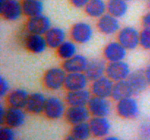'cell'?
<instances>
[{
  "label": "cell",
  "mask_w": 150,
  "mask_h": 140,
  "mask_svg": "<svg viewBox=\"0 0 150 140\" xmlns=\"http://www.w3.org/2000/svg\"><path fill=\"white\" fill-rule=\"evenodd\" d=\"M107 64L105 61L95 58L89 61L84 73L90 82H93L105 75Z\"/></svg>",
  "instance_id": "20"
},
{
  "label": "cell",
  "mask_w": 150,
  "mask_h": 140,
  "mask_svg": "<svg viewBox=\"0 0 150 140\" xmlns=\"http://www.w3.org/2000/svg\"><path fill=\"white\" fill-rule=\"evenodd\" d=\"M26 120V113L24 109L8 106L6 111L3 125H8L16 129L24 125Z\"/></svg>",
  "instance_id": "16"
},
{
  "label": "cell",
  "mask_w": 150,
  "mask_h": 140,
  "mask_svg": "<svg viewBox=\"0 0 150 140\" xmlns=\"http://www.w3.org/2000/svg\"><path fill=\"white\" fill-rule=\"evenodd\" d=\"M89 82L84 72L67 73L64 88L67 91L83 90L87 88Z\"/></svg>",
  "instance_id": "17"
},
{
  "label": "cell",
  "mask_w": 150,
  "mask_h": 140,
  "mask_svg": "<svg viewBox=\"0 0 150 140\" xmlns=\"http://www.w3.org/2000/svg\"><path fill=\"white\" fill-rule=\"evenodd\" d=\"M10 90V85L8 80L4 77H0V97H7Z\"/></svg>",
  "instance_id": "34"
},
{
  "label": "cell",
  "mask_w": 150,
  "mask_h": 140,
  "mask_svg": "<svg viewBox=\"0 0 150 140\" xmlns=\"http://www.w3.org/2000/svg\"><path fill=\"white\" fill-rule=\"evenodd\" d=\"M89 61L86 56L78 53L70 59L63 61L62 67L67 73L84 72Z\"/></svg>",
  "instance_id": "19"
},
{
  "label": "cell",
  "mask_w": 150,
  "mask_h": 140,
  "mask_svg": "<svg viewBox=\"0 0 150 140\" xmlns=\"http://www.w3.org/2000/svg\"><path fill=\"white\" fill-rule=\"evenodd\" d=\"M92 117H108L112 110V104L108 99L92 96L87 104Z\"/></svg>",
  "instance_id": "9"
},
{
  "label": "cell",
  "mask_w": 150,
  "mask_h": 140,
  "mask_svg": "<svg viewBox=\"0 0 150 140\" xmlns=\"http://www.w3.org/2000/svg\"><path fill=\"white\" fill-rule=\"evenodd\" d=\"M128 10V2L125 0H108L107 1V13L119 19L125 17Z\"/></svg>",
  "instance_id": "28"
},
{
  "label": "cell",
  "mask_w": 150,
  "mask_h": 140,
  "mask_svg": "<svg viewBox=\"0 0 150 140\" xmlns=\"http://www.w3.org/2000/svg\"><path fill=\"white\" fill-rule=\"evenodd\" d=\"M117 41L127 50H133L140 46V32L133 26H125L117 34Z\"/></svg>",
  "instance_id": "6"
},
{
  "label": "cell",
  "mask_w": 150,
  "mask_h": 140,
  "mask_svg": "<svg viewBox=\"0 0 150 140\" xmlns=\"http://www.w3.org/2000/svg\"><path fill=\"white\" fill-rule=\"evenodd\" d=\"M145 1H147V2H150V0H144Z\"/></svg>",
  "instance_id": "42"
},
{
  "label": "cell",
  "mask_w": 150,
  "mask_h": 140,
  "mask_svg": "<svg viewBox=\"0 0 150 140\" xmlns=\"http://www.w3.org/2000/svg\"><path fill=\"white\" fill-rule=\"evenodd\" d=\"M65 101L60 97L51 96L47 98L43 114L48 119L57 120L64 118L67 110Z\"/></svg>",
  "instance_id": "2"
},
{
  "label": "cell",
  "mask_w": 150,
  "mask_h": 140,
  "mask_svg": "<svg viewBox=\"0 0 150 140\" xmlns=\"http://www.w3.org/2000/svg\"><path fill=\"white\" fill-rule=\"evenodd\" d=\"M64 140H79V139H76V137H74L73 136H72L71 134H70V135L67 136L64 139Z\"/></svg>",
  "instance_id": "40"
},
{
  "label": "cell",
  "mask_w": 150,
  "mask_h": 140,
  "mask_svg": "<svg viewBox=\"0 0 150 140\" xmlns=\"http://www.w3.org/2000/svg\"><path fill=\"white\" fill-rule=\"evenodd\" d=\"M71 39L76 43L84 45L92 40L94 36V29L90 23L79 21L74 23L70 29Z\"/></svg>",
  "instance_id": "3"
},
{
  "label": "cell",
  "mask_w": 150,
  "mask_h": 140,
  "mask_svg": "<svg viewBox=\"0 0 150 140\" xmlns=\"http://www.w3.org/2000/svg\"><path fill=\"white\" fill-rule=\"evenodd\" d=\"M142 25L145 29H150V11L146 13L142 18Z\"/></svg>",
  "instance_id": "36"
},
{
  "label": "cell",
  "mask_w": 150,
  "mask_h": 140,
  "mask_svg": "<svg viewBox=\"0 0 150 140\" xmlns=\"http://www.w3.org/2000/svg\"><path fill=\"white\" fill-rule=\"evenodd\" d=\"M47 98L41 92H34L29 94L26 109L28 112L33 115L43 113L46 104Z\"/></svg>",
  "instance_id": "22"
},
{
  "label": "cell",
  "mask_w": 150,
  "mask_h": 140,
  "mask_svg": "<svg viewBox=\"0 0 150 140\" xmlns=\"http://www.w3.org/2000/svg\"><path fill=\"white\" fill-rule=\"evenodd\" d=\"M48 48L57 50L67 40V33L64 29L59 26H52L45 34Z\"/></svg>",
  "instance_id": "24"
},
{
  "label": "cell",
  "mask_w": 150,
  "mask_h": 140,
  "mask_svg": "<svg viewBox=\"0 0 150 140\" xmlns=\"http://www.w3.org/2000/svg\"><path fill=\"white\" fill-rule=\"evenodd\" d=\"M97 27L102 34L111 36L118 34L121 29V25L119 18L107 13L98 19Z\"/></svg>",
  "instance_id": "14"
},
{
  "label": "cell",
  "mask_w": 150,
  "mask_h": 140,
  "mask_svg": "<svg viewBox=\"0 0 150 140\" xmlns=\"http://www.w3.org/2000/svg\"><path fill=\"white\" fill-rule=\"evenodd\" d=\"M0 140H16L15 128L6 125H1L0 128Z\"/></svg>",
  "instance_id": "31"
},
{
  "label": "cell",
  "mask_w": 150,
  "mask_h": 140,
  "mask_svg": "<svg viewBox=\"0 0 150 140\" xmlns=\"http://www.w3.org/2000/svg\"><path fill=\"white\" fill-rule=\"evenodd\" d=\"M125 1H127V2H129V1H133V0H125Z\"/></svg>",
  "instance_id": "41"
},
{
  "label": "cell",
  "mask_w": 150,
  "mask_h": 140,
  "mask_svg": "<svg viewBox=\"0 0 150 140\" xmlns=\"http://www.w3.org/2000/svg\"><path fill=\"white\" fill-rule=\"evenodd\" d=\"M90 0H69L70 4L78 9L84 8Z\"/></svg>",
  "instance_id": "35"
},
{
  "label": "cell",
  "mask_w": 150,
  "mask_h": 140,
  "mask_svg": "<svg viewBox=\"0 0 150 140\" xmlns=\"http://www.w3.org/2000/svg\"><path fill=\"white\" fill-rule=\"evenodd\" d=\"M92 116L87 106H68L64 115V119L72 125L88 122Z\"/></svg>",
  "instance_id": "12"
},
{
  "label": "cell",
  "mask_w": 150,
  "mask_h": 140,
  "mask_svg": "<svg viewBox=\"0 0 150 140\" xmlns=\"http://www.w3.org/2000/svg\"><path fill=\"white\" fill-rule=\"evenodd\" d=\"M140 46L146 50H150V29L144 28L140 32Z\"/></svg>",
  "instance_id": "32"
},
{
  "label": "cell",
  "mask_w": 150,
  "mask_h": 140,
  "mask_svg": "<svg viewBox=\"0 0 150 140\" xmlns=\"http://www.w3.org/2000/svg\"><path fill=\"white\" fill-rule=\"evenodd\" d=\"M127 50L119 41H111L107 44L103 50L104 58L108 62L125 61Z\"/></svg>",
  "instance_id": "13"
},
{
  "label": "cell",
  "mask_w": 150,
  "mask_h": 140,
  "mask_svg": "<svg viewBox=\"0 0 150 140\" xmlns=\"http://www.w3.org/2000/svg\"><path fill=\"white\" fill-rule=\"evenodd\" d=\"M134 95L133 88L127 80L114 83L111 98L116 102L125 99L126 98L131 97Z\"/></svg>",
  "instance_id": "25"
},
{
  "label": "cell",
  "mask_w": 150,
  "mask_h": 140,
  "mask_svg": "<svg viewBox=\"0 0 150 140\" xmlns=\"http://www.w3.org/2000/svg\"><path fill=\"white\" fill-rule=\"evenodd\" d=\"M7 108L4 104H3L2 103L0 104V123H1V125L4 124V118H5L6 115V111H7Z\"/></svg>",
  "instance_id": "37"
},
{
  "label": "cell",
  "mask_w": 150,
  "mask_h": 140,
  "mask_svg": "<svg viewBox=\"0 0 150 140\" xmlns=\"http://www.w3.org/2000/svg\"><path fill=\"white\" fill-rule=\"evenodd\" d=\"M116 112L120 118L131 120L138 118L140 114L139 104L133 96L117 102Z\"/></svg>",
  "instance_id": "4"
},
{
  "label": "cell",
  "mask_w": 150,
  "mask_h": 140,
  "mask_svg": "<svg viewBox=\"0 0 150 140\" xmlns=\"http://www.w3.org/2000/svg\"><path fill=\"white\" fill-rule=\"evenodd\" d=\"M29 93L23 88H16L12 90L6 97L8 106L26 109Z\"/></svg>",
  "instance_id": "23"
},
{
  "label": "cell",
  "mask_w": 150,
  "mask_h": 140,
  "mask_svg": "<svg viewBox=\"0 0 150 140\" xmlns=\"http://www.w3.org/2000/svg\"><path fill=\"white\" fill-rule=\"evenodd\" d=\"M70 134L79 140L89 139L92 136L89 121L73 125Z\"/></svg>",
  "instance_id": "30"
},
{
  "label": "cell",
  "mask_w": 150,
  "mask_h": 140,
  "mask_svg": "<svg viewBox=\"0 0 150 140\" xmlns=\"http://www.w3.org/2000/svg\"><path fill=\"white\" fill-rule=\"evenodd\" d=\"M57 56L63 61L70 59L78 54L77 43L71 40H65L57 49Z\"/></svg>",
  "instance_id": "29"
},
{
  "label": "cell",
  "mask_w": 150,
  "mask_h": 140,
  "mask_svg": "<svg viewBox=\"0 0 150 140\" xmlns=\"http://www.w3.org/2000/svg\"><path fill=\"white\" fill-rule=\"evenodd\" d=\"M41 1H43V0H41Z\"/></svg>",
  "instance_id": "43"
},
{
  "label": "cell",
  "mask_w": 150,
  "mask_h": 140,
  "mask_svg": "<svg viewBox=\"0 0 150 140\" xmlns=\"http://www.w3.org/2000/svg\"><path fill=\"white\" fill-rule=\"evenodd\" d=\"M102 140H122V139L120 138H119L118 136H116L108 135L107 136L103 138Z\"/></svg>",
  "instance_id": "39"
},
{
  "label": "cell",
  "mask_w": 150,
  "mask_h": 140,
  "mask_svg": "<svg viewBox=\"0 0 150 140\" xmlns=\"http://www.w3.org/2000/svg\"><path fill=\"white\" fill-rule=\"evenodd\" d=\"M89 123L92 136L96 138L103 139L111 132V123L108 117H92Z\"/></svg>",
  "instance_id": "15"
},
{
  "label": "cell",
  "mask_w": 150,
  "mask_h": 140,
  "mask_svg": "<svg viewBox=\"0 0 150 140\" xmlns=\"http://www.w3.org/2000/svg\"><path fill=\"white\" fill-rule=\"evenodd\" d=\"M22 9L23 15L29 18L43 14L44 4L41 0H22Z\"/></svg>",
  "instance_id": "27"
},
{
  "label": "cell",
  "mask_w": 150,
  "mask_h": 140,
  "mask_svg": "<svg viewBox=\"0 0 150 140\" xmlns=\"http://www.w3.org/2000/svg\"><path fill=\"white\" fill-rule=\"evenodd\" d=\"M144 72L146 77V80H147L148 83H149V85L150 86V64L146 67V69H144Z\"/></svg>",
  "instance_id": "38"
},
{
  "label": "cell",
  "mask_w": 150,
  "mask_h": 140,
  "mask_svg": "<svg viewBox=\"0 0 150 140\" xmlns=\"http://www.w3.org/2000/svg\"><path fill=\"white\" fill-rule=\"evenodd\" d=\"M92 96V93L87 88L73 90L67 92L64 101L68 106H87Z\"/></svg>",
  "instance_id": "18"
},
{
  "label": "cell",
  "mask_w": 150,
  "mask_h": 140,
  "mask_svg": "<svg viewBox=\"0 0 150 140\" xmlns=\"http://www.w3.org/2000/svg\"><path fill=\"white\" fill-rule=\"evenodd\" d=\"M52 27L49 17L44 14L28 18L26 23V29L28 33L45 35Z\"/></svg>",
  "instance_id": "8"
},
{
  "label": "cell",
  "mask_w": 150,
  "mask_h": 140,
  "mask_svg": "<svg viewBox=\"0 0 150 140\" xmlns=\"http://www.w3.org/2000/svg\"><path fill=\"white\" fill-rule=\"evenodd\" d=\"M131 72L130 65L125 61L108 62L107 64L105 75L116 83L127 80Z\"/></svg>",
  "instance_id": "7"
},
{
  "label": "cell",
  "mask_w": 150,
  "mask_h": 140,
  "mask_svg": "<svg viewBox=\"0 0 150 140\" xmlns=\"http://www.w3.org/2000/svg\"><path fill=\"white\" fill-rule=\"evenodd\" d=\"M114 82L106 75L92 82L90 91L92 96L109 99L111 98Z\"/></svg>",
  "instance_id": "10"
},
{
  "label": "cell",
  "mask_w": 150,
  "mask_h": 140,
  "mask_svg": "<svg viewBox=\"0 0 150 140\" xmlns=\"http://www.w3.org/2000/svg\"><path fill=\"white\" fill-rule=\"evenodd\" d=\"M23 44L29 52L36 55L42 54L48 48L45 35L35 34L28 32L24 36Z\"/></svg>",
  "instance_id": "11"
},
{
  "label": "cell",
  "mask_w": 150,
  "mask_h": 140,
  "mask_svg": "<svg viewBox=\"0 0 150 140\" xmlns=\"http://www.w3.org/2000/svg\"><path fill=\"white\" fill-rule=\"evenodd\" d=\"M0 14L4 20L14 22L23 15L21 1L19 0H0Z\"/></svg>",
  "instance_id": "5"
},
{
  "label": "cell",
  "mask_w": 150,
  "mask_h": 140,
  "mask_svg": "<svg viewBox=\"0 0 150 140\" xmlns=\"http://www.w3.org/2000/svg\"><path fill=\"white\" fill-rule=\"evenodd\" d=\"M83 9L89 17L99 19L107 13V2L104 0H90Z\"/></svg>",
  "instance_id": "26"
},
{
  "label": "cell",
  "mask_w": 150,
  "mask_h": 140,
  "mask_svg": "<svg viewBox=\"0 0 150 140\" xmlns=\"http://www.w3.org/2000/svg\"><path fill=\"white\" fill-rule=\"evenodd\" d=\"M127 80L133 88L134 95H139L144 92L149 86L144 69H137L132 71Z\"/></svg>",
  "instance_id": "21"
},
{
  "label": "cell",
  "mask_w": 150,
  "mask_h": 140,
  "mask_svg": "<svg viewBox=\"0 0 150 140\" xmlns=\"http://www.w3.org/2000/svg\"><path fill=\"white\" fill-rule=\"evenodd\" d=\"M67 72L62 67H51L44 73L42 84L48 90L57 91L64 87Z\"/></svg>",
  "instance_id": "1"
},
{
  "label": "cell",
  "mask_w": 150,
  "mask_h": 140,
  "mask_svg": "<svg viewBox=\"0 0 150 140\" xmlns=\"http://www.w3.org/2000/svg\"><path fill=\"white\" fill-rule=\"evenodd\" d=\"M139 136L142 140H150V120L144 121L141 124Z\"/></svg>",
  "instance_id": "33"
}]
</instances>
